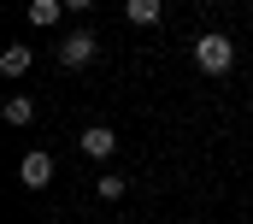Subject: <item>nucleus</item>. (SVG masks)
<instances>
[{"label":"nucleus","instance_id":"f257e3e1","mask_svg":"<svg viewBox=\"0 0 253 224\" xmlns=\"http://www.w3.org/2000/svg\"><path fill=\"white\" fill-rule=\"evenodd\" d=\"M194 65H200L206 77H224V71L236 65V42H230V36H218V30L194 36Z\"/></svg>","mask_w":253,"mask_h":224},{"label":"nucleus","instance_id":"f03ea898","mask_svg":"<svg viewBox=\"0 0 253 224\" xmlns=\"http://www.w3.org/2000/svg\"><path fill=\"white\" fill-rule=\"evenodd\" d=\"M18 183H24V189H47V183H53V154L30 148V154L18 160Z\"/></svg>","mask_w":253,"mask_h":224},{"label":"nucleus","instance_id":"7ed1b4c3","mask_svg":"<svg viewBox=\"0 0 253 224\" xmlns=\"http://www.w3.org/2000/svg\"><path fill=\"white\" fill-rule=\"evenodd\" d=\"M88 59H94V36H88V30H77V36H65V42H59V65L77 71V65H88Z\"/></svg>","mask_w":253,"mask_h":224},{"label":"nucleus","instance_id":"20e7f679","mask_svg":"<svg viewBox=\"0 0 253 224\" xmlns=\"http://www.w3.org/2000/svg\"><path fill=\"white\" fill-rule=\"evenodd\" d=\"M112 148H118V130H106V124H88L83 130V154L88 160H112Z\"/></svg>","mask_w":253,"mask_h":224},{"label":"nucleus","instance_id":"39448f33","mask_svg":"<svg viewBox=\"0 0 253 224\" xmlns=\"http://www.w3.org/2000/svg\"><path fill=\"white\" fill-rule=\"evenodd\" d=\"M59 12H65V0H30V24H36V30H53Z\"/></svg>","mask_w":253,"mask_h":224},{"label":"nucleus","instance_id":"423d86ee","mask_svg":"<svg viewBox=\"0 0 253 224\" xmlns=\"http://www.w3.org/2000/svg\"><path fill=\"white\" fill-rule=\"evenodd\" d=\"M129 24H159V0H124Z\"/></svg>","mask_w":253,"mask_h":224},{"label":"nucleus","instance_id":"0eeeda50","mask_svg":"<svg viewBox=\"0 0 253 224\" xmlns=\"http://www.w3.org/2000/svg\"><path fill=\"white\" fill-rule=\"evenodd\" d=\"M0 71H6V77H24V71H30V48H24V42L6 48V54H0Z\"/></svg>","mask_w":253,"mask_h":224},{"label":"nucleus","instance_id":"6e6552de","mask_svg":"<svg viewBox=\"0 0 253 224\" xmlns=\"http://www.w3.org/2000/svg\"><path fill=\"white\" fill-rule=\"evenodd\" d=\"M30 118H36V101L30 95H12L6 101V124H30Z\"/></svg>","mask_w":253,"mask_h":224},{"label":"nucleus","instance_id":"1a4fd4ad","mask_svg":"<svg viewBox=\"0 0 253 224\" xmlns=\"http://www.w3.org/2000/svg\"><path fill=\"white\" fill-rule=\"evenodd\" d=\"M100 195H106V201H118V195H124V177H112V171H106V177H100Z\"/></svg>","mask_w":253,"mask_h":224},{"label":"nucleus","instance_id":"9d476101","mask_svg":"<svg viewBox=\"0 0 253 224\" xmlns=\"http://www.w3.org/2000/svg\"><path fill=\"white\" fill-rule=\"evenodd\" d=\"M88 6H94V0H65V12H88Z\"/></svg>","mask_w":253,"mask_h":224},{"label":"nucleus","instance_id":"9b49d317","mask_svg":"<svg viewBox=\"0 0 253 224\" xmlns=\"http://www.w3.org/2000/svg\"><path fill=\"white\" fill-rule=\"evenodd\" d=\"M248 12H253V6H248Z\"/></svg>","mask_w":253,"mask_h":224}]
</instances>
